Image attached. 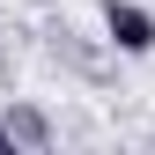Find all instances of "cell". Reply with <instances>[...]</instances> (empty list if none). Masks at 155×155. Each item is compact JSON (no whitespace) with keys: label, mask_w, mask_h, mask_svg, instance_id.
I'll return each mask as SVG.
<instances>
[{"label":"cell","mask_w":155,"mask_h":155,"mask_svg":"<svg viewBox=\"0 0 155 155\" xmlns=\"http://www.w3.org/2000/svg\"><path fill=\"white\" fill-rule=\"evenodd\" d=\"M104 37L126 52V59H148L155 52V15L140 0H104Z\"/></svg>","instance_id":"1"},{"label":"cell","mask_w":155,"mask_h":155,"mask_svg":"<svg viewBox=\"0 0 155 155\" xmlns=\"http://www.w3.org/2000/svg\"><path fill=\"white\" fill-rule=\"evenodd\" d=\"M0 140H30V148H45V118H37V111H8V126H0Z\"/></svg>","instance_id":"2"}]
</instances>
